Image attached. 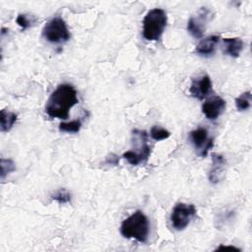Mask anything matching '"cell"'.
I'll list each match as a JSON object with an SVG mask.
<instances>
[{"instance_id": "obj_18", "label": "cell", "mask_w": 252, "mask_h": 252, "mask_svg": "<svg viewBox=\"0 0 252 252\" xmlns=\"http://www.w3.org/2000/svg\"><path fill=\"white\" fill-rule=\"evenodd\" d=\"M0 167H1V179H4L6 175L16 170V164L12 159L9 158H1L0 159Z\"/></svg>"}, {"instance_id": "obj_15", "label": "cell", "mask_w": 252, "mask_h": 252, "mask_svg": "<svg viewBox=\"0 0 252 252\" xmlns=\"http://www.w3.org/2000/svg\"><path fill=\"white\" fill-rule=\"evenodd\" d=\"M251 92H245L235 98V105L239 111H245L250 108L251 105Z\"/></svg>"}, {"instance_id": "obj_8", "label": "cell", "mask_w": 252, "mask_h": 252, "mask_svg": "<svg viewBox=\"0 0 252 252\" xmlns=\"http://www.w3.org/2000/svg\"><path fill=\"white\" fill-rule=\"evenodd\" d=\"M147 138H148V134L145 135L141 142H140V146L135 148L132 151H128L125 152L123 154V158L132 165H138L140 163L146 162L152 153V148L148 145L147 143Z\"/></svg>"}, {"instance_id": "obj_6", "label": "cell", "mask_w": 252, "mask_h": 252, "mask_svg": "<svg viewBox=\"0 0 252 252\" xmlns=\"http://www.w3.org/2000/svg\"><path fill=\"white\" fill-rule=\"evenodd\" d=\"M212 18V12L206 8L202 7L197 15L192 16L187 22V31L195 38H201L206 30L207 23Z\"/></svg>"}, {"instance_id": "obj_11", "label": "cell", "mask_w": 252, "mask_h": 252, "mask_svg": "<svg viewBox=\"0 0 252 252\" xmlns=\"http://www.w3.org/2000/svg\"><path fill=\"white\" fill-rule=\"evenodd\" d=\"M225 159L222 155L213 154L212 155V166L209 171V180L211 183H218L224 177L225 172Z\"/></svg>"}, {"instance_id": "obj_14", "label": "cell", "mask_w": 252, "mask_h": 252, "mask_svg": "<svg viewBox=\"0 0 252 252\" xmlns=\"http://www.w3.org/2000/svg\"><path fill=\"white\" fill-rule=\"evenodd\" d=\"M17 114L12 112V111H8L5 109H2L0 111V129L2 132H8L12 129V127L14 126V124L17 121Z\"/></svg>"}, {"instance_id": "obj_4", "label": "cell", "mask_w": 252, "mask_h": 252, "mask_svg": "<svg viewBox=\"0 0 252 252\" xmlns=\"http://www.w3.org/2000/svg\"><path fill=\"white\" fill-rule=\"evenodd\" d=\"M42 35L51 43H64L71 37L68 27L61 17L49 20L42 29Z\"/></svg>"}, {"instance_id": "obj_1", "label": "cell", "mask_w": 252, "mask_h": 252, "mask_svg": "<svg viewBox=\"0 0 252 252\" xmlns=\"http://www.w3.org/2000/svg\"><path fill=\"white\" fill-rule=\"evenodd\" d=\"M78 102L75 88L70 84H61L51 93L46 101L45 112L51 118L67 119L70 109Z\"/></svg>"}, {"instance_id": "obj_20", "label": "cell", "mask_w": 252, "mask_h": 252, "mask_svg": "<svg viewBox=\"0 0 252 252\" xmlns=\"http://www.w3.org/2000/svg\"><path fill=\"white\" fill-rule=\"evenodd\" d=\"M16 21H17V24L22 28V30L25 31L32 26V24L35 22V18L28 14H20L17 17Z\"/></svg>"}, {"instance_id": "obj_3", "label": "cell", "mask_w": 252, "mask_h": 252, "mask_svg": "<svg viewBox=\"0 0 252 252\" xmlns=\"http://www.w3.org/2000/svg\"><path fill=\"white\" fill-rule=\"evenodd\" d=\"M167 24V16L163 9L150 10L143 20V36L147 40L157 41L160 38Z\"/></svg>"}, {"instance_id": "obj_5", "label": "cell", "mask_w": 252, "mask_h": 252, "mask_svg": "<svg viewBox=\"0 0 252 252\" xmlns=\"http://www.w3.org/2000/svg\"><path fill=\"white\" fill-rule=\"evenodd\" d=\"M196 208L193 204L177 203L170 214V222L174 229H185L192 219L196 216Z\"/></svg>"}, {"instance_id": "obj_21", "label": "cell", "mask_w": 252, "mask_h": 252, "mask_svg": "<svg viewBox=\"0 0 252 252\" xmlns=\"http://www.w3.org/2000/svg\"><path fill=\"white\" fill-rule=\"evenodd\" d=\"M221 249H231V250H234V251H240V249L235 247V246H224V245L219 246L216 250H221Z\"/></svg>"}, {"instance_id": "obj_13", "label": "cell", "mask_w": 252, "mask_h": 252, "mask_svg": "<svg viewBox=\"0 0 252 252\" xmlns=\"http://www.w3.org/2000/svg\"><path fill=\"white\" fill-rule=\"evenodd\" d=\"M223 48L224 53L232 58H236L240 55L244 48V43L239 37H229L223 38Z\"/></svg>"}, {"instance_id": "obj_10", "label": "cell", "mask_w": 252, "mask_h": 252, "mask_svg": "<svg viewBox=\"0 0 252 252\" xmlns=\"http://www.w3.org/2000/svg\"><path fill=\"white\" fill-rule=\"evenodd\" d=\"M225 109V101L220 96H214L202 104V112L209 120H216Z\"/></svg>"}, {"instance_id": "obj_9", "label": "cell", "mask_w": 252, "mask_h": 252, "mask_svg": "<svg viewBox=\"0 0 252 252\" xmlns=\"http://www.w3.org/2000/svg\"><path fill=\"white\" fill-rule=\"evenodd\" d=\"M189 92L191 95L197 99L202 100L206 98L213 92L211 78L206 74L194 78L189 88Z\"/></svg>"}, {"instance_id": "obj_19", "label": "cell", "mask_w": 252, "mask_h": 252, "mask_svg": "<svg viewBox=\"0 0 252 252\" xmlns=\"http://www.w3.org/2000/svg\"><path fill=\"white\" fill-rule=\"evenodd\" d=\"M51 198L55 201H57L59 204H66L71 201V194L69 193L68 190L61 188L56 190L52 195Z\"/></svg>"}, {"instance_id": "obj_7", "label": "cell", "mask_w": 252, "mask_h": 252, "mask_svg": "<svg viewBox=\"0 0 252 252\" xmlns=\"http://www.w3.org/2000/svg\"><path fill=\"white\" fill-rule=\"evenodd\" d=\"M189 138L192 145L196 150H199V156L206 157L208 152L214 146V140L212 138H208V131L205 128H197L189 133Z\"/></svg>"}, {"instance_id": "obj_12", "label": "cell", "mask_w": 252, "mask_h": 252, "mask_svg": "<svg viewBox=\"0 0 252 252\" xmlns=\"http://www.w3.org/2000/svg\"><path fill=\"white\" fill-rule=\"evenodd\" d=\"M220 41L219 35H210L203 38L196 46V53L201 56H211L215 53L217 44Z\"/></svg>"}, {"instance_id": "obj_2", "label": "cell", "mask_w": 252, "mask_h": 252, "mask_svg": "<svg viewBox=\"0 0 252 252\" xmlns=\"http://www.w3.org/2000/svg\"><path fill=\"white\" fill-rule=\"evenodd\" d=\"M120 232L125 238L145 243L150 233V221L147 216L138 210L122 221Z\"/></svg>"}, {"instance_id": "obj_16", "label": "cell", "mask_w": 252, "mask_h": 252, "mask_svg": "<svg viewBox=\"0 0 252 252\" xmlns=\"http://www.w3.org/2000/svg\"><path fill=\"white\" fill-rule=\"evenodd\" d=\"M82 127V120L76 119L70 122H62L59 124V131L66 133H78Z\"/></svg>"}, {"instance_id": "obj_17", "label": "cell", "mask_w": 252, "mask_h": 252, "mask_svg": "<svg viewBox=\"0 0 252 252\" xmlns=\"http://www.w3.org/2000/svg\"><path fill=\"white\" fill-rule=\"evenodd\" d=\"M151 138L155 141H161V140H165L167 138L170 137V132L168 130H166L165 128L159 127V126H153L151 128V132H150Z\"/></svg>"}]
</instances>
